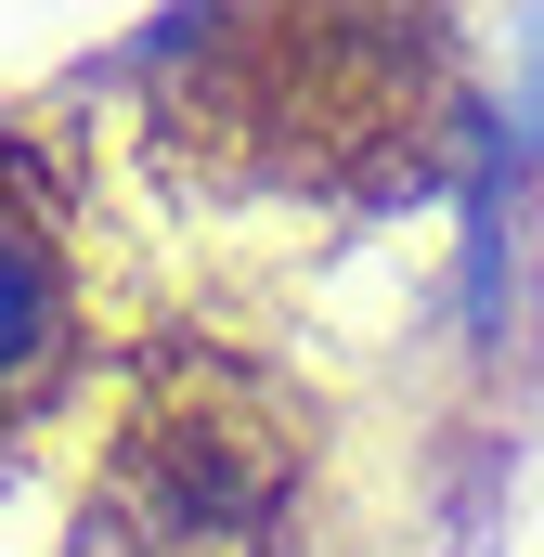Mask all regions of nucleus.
<instances>
[{
  "mask_svg": "<svg viewBox=\"0 0 544 557\" xmlns=\"http://www.w3.org/2000/svg\"><path fill=\"white\" fill-rule=\"evenodd\" d=\"M480 182H544V0L506 13V91H493V117H480Z\"/></svg>",
  "mask_w": 544,
  "mask_h": 557,
  "instance_id": "obj_3",
  "label": "nucleus"
},
{
  "mask_svg": "<svg viewBox=\"0 0 544 557\" xmlns=\"http://www.w3.org/2000/svg\"><path fill=\"white\" fill-rule=\"evenodd\" d=\"M78 376V234L52 156L0 117V441Z\"/></svg>",
  "mask_w": 544,
  "mask_h": 557,
  "instance_id": "obj_2",
  "label": "nucleus"
},
{
  "mask_svg": "<svg viewBox=\"0 0 544 557\" xmlns=\"http://www.w3.org/2000/svg\"><path fill=\"white\" fill-rule=\"evenodd\" d=\"M169 52L208 65V131H272V169L376 156V182H428L441 13H403V0H208V13H169Z\"/></svg>",
  "mask_w": 544,
  "mask_h": 557,
  "instance_id": "obj_1",
  "label": "nucleus"
}]
</instances>
